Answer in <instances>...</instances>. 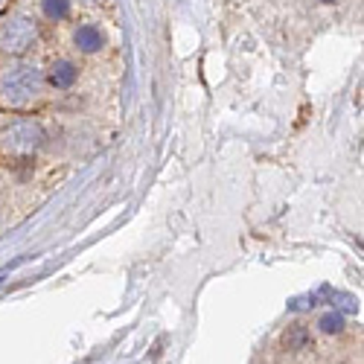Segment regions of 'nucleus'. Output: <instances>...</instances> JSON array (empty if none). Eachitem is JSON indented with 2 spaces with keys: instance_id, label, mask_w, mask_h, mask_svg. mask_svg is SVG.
Returning <instances> with one entry per match:
<instances>
[{
  "instance_id": "1",
  "label": "nucleus",
  "mask_w": 364,
  "mask_h": 364,
  "mask_svg": "<svg viewBox=\"0 0 364 364\" xmlns=\"http://www.w3.org/2000/svg\"><path fill=\"white\" fill-rule=\"evenodd\" d=\"M44 94V70H38L29 62L9 65L0 73V100L12 108L33 105Z\"/></svg>"
},
{
  "instance_id": "7",
  "label": "nucleus",
  "mask_w": 364,
  "mask_h": 364,
  "mask_svg": "<svg viewBox=\"0 0 364 364\" xmlns=\"http://www.w3.org/2000/svg\"><path fill=\"white\" fill-rule=\"evenodd\" d=\"M4 4H6V0H0V6H4Z\"/></svg>"
},
{
  "instance_id": "9",
  "label": "nucleus",
  "mask_w": 364,
  "mask_h": 364,
  "mask_svg": "<svg viewBox=\"0 0 364 364\" xmlns=\"http://www.w3.org/2000/svg\"><path fill=\"white\" fill-rule=\"evenodd\" d=\"M0 187H4V184H0Z\"/></svg>"
},
{
  "instance_id": "6",
  "label": "nucleus",
  "mask_w": 364,
  "mask_h": 364,
  "mask_svg": "<svg viewBox=\"0 0 364 364\" xmlns=\"http://www.w3.org/2000/svg\"><path fill=\"white\" fill-rule=\"evenodd\" d=\"M41 9H44V15H47L50 21H62V18H68V12H70V0H44Z\"/></svg>"
},
{
  "instance_id": "3",
  "label": "nucleus",
  "mask_w": 364,
  "mask_h": 364,
  "mask_svg": "<svg viewBox=\"0 0 364 364\" xmlns=\"http://www.w3.org/2000/svg\"><path fill=\"white\" fill-rule=\"evenodd\" d=\"M36 41H38V26L33 18L12 15L0 23V50L4 53H12V55L26 53Z\"/></svg>"
},
{
  "instance_id": "4",
  "label": "nucleus",
  "mask_w": 364,
  "mask_h": 364,
  "mask_svg": "<svg viewBox=\"0 0 364 364\" xmlns=\"http://www.w3.org/2000/svg\"><path fill=\"white\" fill-rule=\"evenodd\" d=\"M73 44H76V50H82V53H100L102 47H105V36H102V29L100 26H94V23H82L76 33H73Z\"/></svg>"
},
{
  "instance_id": "5",
  "label": "nucleus",
  "mask_w": 364,
  "mask_h": 364,
  "mask_svg": "<svg viewBox=\"0 0 364 364\" xmlns=\"http://www.w3.org/2000/svg\"><path fill=\"white\" fill-rule=\"evenodd\" d=\"M79 79V68L73 62H68V58H58V62H53L50 68V82L55 87H70L73 82Z\"/></svg>"
},
{
  "instance_id": "8",
  "label": "nucleus",
  "mask_w": 364,
  "mask_h": 364,
  "mask_svg": "<svg viewBox=\"0 0 364 364\" xmlns=\"http://www.w3.org/2000/svg\"><path fill=\"white\" fill-rule=\"evenodd\" d=\"M323 4H329V0H323Z\"/></svg>"
},
{
  "instance_id": "2",
  "label": "nucleus",
  "mask_w": 364,
  "mask_h": 364,
  "mask_svg": "<svg viewBox=\"0 0 364 364\" xmlns=\"http://www.w3.org/2000/svg\"><path fill=\"white\" fill-rule=\"evenodd\" d=\"M44 146V129L36 119H15L9 123L4 132H0V149L6 155H15V158H26L38 151Z\"/></svg>"
}]
</instances>
